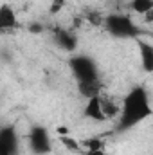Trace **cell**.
I'll list each match as a JSON object with an SVG mask.
<instances>
[{"instance_id": "6da1fadb", "label": "cell", "mask_w": 153, "mask_h": 155, "mask_svg": "<svg viewBox=\"0 0 153 155\" xmlns=\"http://www.w3.org/2000/svg\"><path fill=\"white\" fill-rule=\"evenodd\" d=\"M151 116L153 108L150 103V96L144 87L137 85L124 96V99L121 103V114L117 117V124H115L114 132H117V134L128 132Z\"/></svg>"}, {"instance_id": "7a4b0ae2", "label": "cell", "mask_w": 153, "mask_h": 155, "mask_svg": "<svg viewBox=\"0 0 153 155\" xmlns=\"http://www.w3.org/2000/svg\"><path fill=\"white\" fill-rule=\"evenodd\" d=\"M114 38H141L142 31L141 27L132 20V16L122 15V13H114L108 15L105 18V25H103Z\"/></svg>"}, {"instance_id": "3957f363", "label": "cell", "mask_w": 153, "mask_h": 155, "mask_svg": "<svg viewBox=\"0 0 153 155\" xmlns=\"http://www.w3.org/2000/svg\"><path fill=\"white\" fill-rule=\"evenodd\" d=\"M69 67L72 71V74L76 78L77 83H85V81H97L99 79V71L96 61L90 56L85 54H74L69 60Z\"/></svg>"}, {"instance_id": "277c9868", "label": "cell", "mask_w": 153, "mask_h": 155, "mask_svg": "<svg viewBox=\"0 0 153 155\" xmlns=\"http://www.w3.org/2000/svg\"><path fill=\"white\" fill-rule=\"evenodd\" d=\"M27 144L33 155H49L52 152V139L49 130L41 124H33L27 134Z\"/></svg>"}, {"instance_id": "5b68a950", "label": "cell", "mask_w": 153, "mask_h": 155, "mask_svg": "<svg viewBox=\"0 0 153 155\" xmlns=\"http://www.w3.org/2000/svg\"><path fill=\"white\" fill-rule=\"evenodd\" d=\"M20 139L13 124H4L0 128V155H18Z\"/></svg>"}, {"instance_id": "8992f818", "label": "cell", "mask_w": 153, "mask_h": 155, "mask_svg": "<svg viewBox=\"0 0 153 155\" xmlns=\"http://www.w3.org/2000/svg\"><path fill=\"white\" fill-rule=\"evenodd\" d=\"M52 40H54V43H56L60 49H63V51H67V52H74L77 49V36L72 31H69V29L56 27V29L52 31Z\"/></svg>"}, {"instance_id": "52a82bcc", "label": "cell", "mask_w": 153, "mask_h": 155, "mask_svg": "<svg viewBox=\"0 0 153 155\" xmlns=\"http://www.w3.org/2000/svg\"><path fill=\"white\" fill-rule=\"evenodd\" d=\"M85 117L96 121V123H103V121H108V117L103 110V105H101V96H96V97H90L86 99V105H85V110H83Z\"/></svg>"}, {"instance_id": "ba28073f", "label": "cell", "mask_w": 153, "mask_h": 155, "mask_svg": "<svg viewBox=\"0 0 153 155\" xmlns=\"http://www.w3.org/2000/svg\"><path fill=\"white\" fill-rule=\"evenodd\" d=\"M137 47H139V56H141V67L144 72L151 74L153 72V43L146 41L142 38H137Z\"/></svg>"}, {"instance_id": "9c48e42d", "label": "cell", "mask_w": 153, "mask_h": 155, "mask_svg": "<svg viewBox=\"0 0 153 155\" xmlns=\"http://www.w3.org/2000/svg\"><path fill=\"white\" fill-rule=\"evenodd\" d=\"M16 25H18V22H16V15H15L13 7L7 5V4L2 5L0 7V31L2 33H9Z\"/></svg>"}, {"instance_id": "30bf717a", "label": "cell", "mask_w": 153, "mask_h": 155, "mask_svg": "<svg viewBox=\"0 0 153 155\" xmlns=\"http://www.w3.org/2000/svg\"><path fill=\"white\" fill-rule=\"evenodd\" d=\"M77 90L83 97L90 99V97H96V96H101V81H85V83H77Z\"/></svg>"}, {"instance_id": "8fae6325", "label": "cell", "mask_w": 153, "mask_h": 155, "mask_svg": "<svg viewBox=\"0 0 153 155\" xmlns=\"http://www.w3.org/2000/svg\"><path fill=\"white\" fill-rule=\"evenodd\" d=\"M101 105H103V110H105V114H106L108 119L119 117V114H121V107L115 105L114 99H110V97H106V96L101 94Z\"/></svg>"}, {"instance_id": "7c38bea8", "label": "cell", "mask_w": 153, "mask_h": 155, "mask_svg": "<svg viewBox=\"0 0 153 155\" xmlns=\"http://www.w3.org/2000/svg\"><path fill=\"white\" fill-rule=\"evenodd\" d=\"M130 9L137 15H146L153 9V0H130Z\"/></svg>"}, {"instance_id": "4fadbf2b", "label": "cell", "mask_w": 153, "mask_h": 155, "mask_svg": "<svg viewBox=\"0 0 153 155\" xmlns=\"http://www.w3.org/2000/svg\"><path fill=\"white\" fill-rule=\"evenodd\" d=\"M60 143H61V144H63L69 152H74V153L83 152V144H81V141L74 139V137H72V135H69V134L60 135Z\"/></svg>"}, {"instance_id": "5bb4252c", "label": "cell", "mask_w": 153, "mask_h": 155, "mask_svg": "<svg viewBox=\"0 0 153 155\" xmlns=\"http://www.w3.org/2000/svg\"><path fill=\"white\" fill-rule=\"evenodd\" d=\"M81 144H83V152L85 150H101V148H105L103 141L99 137H88V139L81 141Z\"/></svg>"}, {"instance_id": "9a60e30c", "label": "cell", "mask_w": 153, "mask_h": 155, "mask_svg": "<svg viewBox=\"0 0 153 155\" xmlns=\"http://www.w3.org/2000/svg\"><path fill=\"white\" fill-rule=\"evenodd\" d=\"M105 18H106V16H103L101 13H96V11H90V13L86 15V20H88L92 25H105Z\"/></svg>"}, {"instance_id": "2e32d148", "label": "cell", "mask_w": 153, "mask_h": 155, "mask_svg": "<svg viewBox=\"0 0 153 155\" xmlns=\"http://www.w3.org/2000/svg\"><path fill=\"white\" fill-rule=\"evenodd\" d=\"M63 7H65V0H52L50 7H49V13L50 15H58L60 11H63Z\"/></svg>"}, {"instance_id": "e0dca14e", "label": "cell", "mask_w": 153, "mask_h": 155, "mask_svg": "<svg viewBox=\"0 0 153 155\" xmlns=\"http://www.w3.org/2000/svg\"><path fill=\"white\" fill-rule=\"evenodd\" d=\"M45 31V25L43 24H40V22H31L29 24V33L31 35H41Z\"/></svg>"}, {"instance_id": "ac0fdd59", "label": "cell", "mask_w": 153, "mask_h": 155, "mask_svg": "<svg viewBox=\"0 0 153 155\" xmlns=\"http://www.w3.org/2000/svg\"><path fill=\"white\" fill-rule=\"evenodd\" d=\"M83 155H106V152H105V148H101V150H85Z\"/></svg>"}, {"instance_id": "d6986e66", "label": "cell", "mask_w": 153, "mask_h": 155, "mask_svg": "<svg viewBox=\"0 0 153 155\" xmlns=\"http://www.w3.org/2000/svg\"><path fill=\"white\" fill-rule=\"evenodd\" d=\"M144 22H146V24H151V25H153V9L150 11V13H146V15H144Z\"/></svg>"}]
</instances>
